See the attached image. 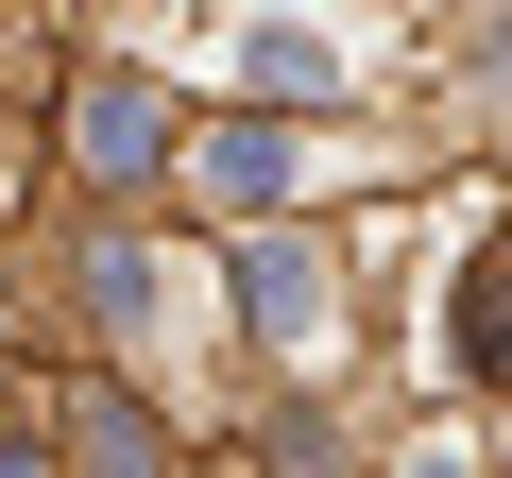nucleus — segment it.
<instances>
[{
    "mask_svg": "<svg viewBox=\"0 0 512 478\" xmlns=\"http://www.w3.org/2000/svg\"><path fill=\"white\" fill-rule=\"evenodd\" d=\"M325 257H308V239H256V342H274V359H325Z\"/></svg>",
    "mask_w": 512,
    "mask_h": 478,
    "instance_id": "1",
    "label": "nucleus"
},
{
    "mask_svg": "<svg viewBox=\"0 0 512 478\" xmlns=\"http://www.w3.org/2000/svg\"><path fill=\"white\" fill-rule=\"evenodd\" d=\"M410 478H461V444H427V461H410Z\"/></svg>",
    "mask_w": 512,
    "mask_h": 478,
    "instance_id": "5",
    "label": "nucleus"
},
{
    "mask_svg": "<svg viewBox=\"0 0 512 478\" xmlns=\"http://www.w3.org/2000/svg\"><path fill=\"white\" fill-rule=\"evenodd\" d=\"M461 376H512V239H478L461 274Z\"/></svg>",
    "mask_w": 512,
    "mask_h": 478,
    "instance_id": "3",
    "label": "nucleus"
},
{
    "mask_svg": "<svg viewBox=\"0 0 512 478\" xmlns=\"http://www.w3.org/2000/svg\"><path fill=\"white\" fill-rule=\"evenodd\" d=\"M154 137H171V103H154V86H120V69H103V86H86V171H103V188H120V171H154Z\"/></svg>",
    "mask_w": 512,
    "mask_h": 478,
    "instance_id": "2",
    "label": "nucleus"
},
{
    "mask_svg": "<svg viewBox=\"0 0 512 478\" xmlns=\"http://www.w3.org/2000/svg\"><path fill=\"white\" fill-rule=\"evenodd\" d=\"M205 188H222V205H274V188H291V137H274V120H222V137H205Z\"/></svg>",
    "mask_w": 512,
    "mask_h": 478,
    "instance_id": "4",
    "label": "nucleus"
}]
</instances>
